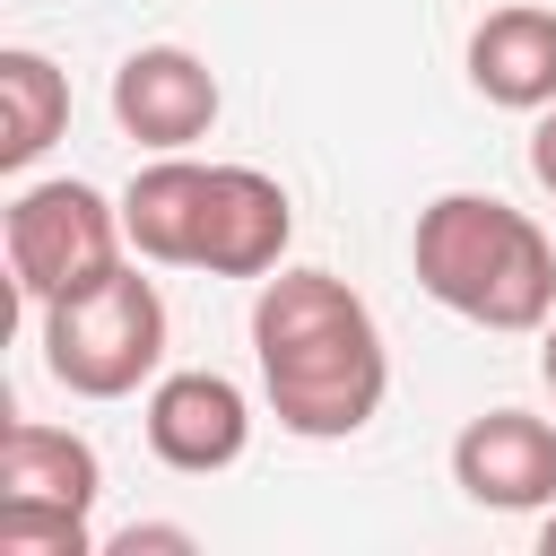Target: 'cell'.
<instances>
[{
	"label": "cell",
	"instance_id": "obj_1",
	"mask_svg": "<svg viewBox=\"0 0 556 556\" xmlns=\"http://www.w3.org/2000/svg\"><path fill=\"white\" fill-rule=\"evenodd\" d=\"M252 356H261V391L269 417L304 443H348L382 417L391 391V348L374 304L330 278V269H278L252 295Z\"/></svg>",
	"mask_w": 556,
	"mask_h": 556
},
{
	"label": "cell",
	"instance_id": "obj_2",
	"mask_svg": "<svg viewBox=\"0 0 556 556\" xmlns=\"http://www.w3.org/2000/svg\"><path fill=\"white\" fill-rule=\"evenodd\" d=\"M122 235L139 261L165 269H208V278H269L287 261L295 208L261 165H200V156H156L122 191Z\"/></svg>",
	"mask_w": 556,
	"mask_h": 556
},
{
	"label": "cell",
	"instance_id": "obj_3",
	"mask_svg": "<svg viewBox=\"0 0 556 556\" xmlns=\"http://www.w3.org/2000/svg\"><path fill=\"white\" fill-rule=\"evenodd\" d=\"M408 269L443 313H460L478 330H547V313H556V243L539 235L530 208H513L495 191L426 200L417 235H408Z\"/></svg>",
	"mask_w": 556,
	"mask_h": 556
},
{
	"label": "cell",
	"instance_id": "obj_4",
	"mask_svg": "<svg viewBox=\"0 0 556 556\" xmlns=\"http://www.w3.org/2000/svg\"><path fill=\"white\" fill-rule=\"evenodd\" d=\"M165 365V295L130 261L61 304H43V374L78 400H130Z\"/></svg>",
	"mask_w": 556,
	"mask_h": 556
},
{
	"label": "cell",
	"instance_id": "obj_5",
	"mask_svg": "<svg viewBox=\"0 0 556 556\" xmlns=\"http://www.w3.org/2000/svg\"><path fill=\"white\" fill-rule=\"evenodd\" d=\"M104 495V460L87 434L9 417L0 434V556H87V513Z\"/></svg>",
	"mask_w": 556,
	"mask_h": 556
},
{
	"label": "cell",
	"instance_id": "obj_6",
	"mask_svg": "<svg viewBox=\"0 0 556 556\" xmlns=\"http://www.w3.org/2000/svg\"><path fill=\"white\" fill-rule=\"evenodd\" d=\"M0 235H9V278H17V295L43 313V304H61V295H78V287H96V278H113L122 269V200H104L96 182H26L17 200H9V217H0Z\"/></svg>",
	"mask_w": 556,
	"mask_h": 556
},
{
	"label": "cell",
	"instance_id": "obj_7",
	"mask_svg": "<svg viewBox=\"0 0 556 556\" xmlns=\"http://www.w3.org/2000/svg\"><path fill=\"white\" fill-rule=\"evenodd\" d=\"M148 452L182 478H217L252 452V400L208 374V365H182V374H156L148 391Z\"/></svg>",
	"mask_w": 556,
	"mask_h": 556
},
{
	"label": "cell",
	"instance_id": "obj_8",
	"mask_svg": "<svg viewBox=\"0 0 556 556\" xmlns=\"http://www.w3.org/2000/svg\"><path fill=\"white\" fill-rule=\"evenodd\" d=\"M452 486L486 513H539L556 504V426L530 408H486L452 434Z\"/></svg>",
	"mask_w": 556,
	"mask_h": 556
},
{
	"label": "cell",
	"instance_id": "obj_9",
	"mask_svg": "<svg viewBox=\"0 0 556 556\" xmlns=\"http://www.w3.org/2000/svg\"><path fill=\"white\" fill-rule=\"evenodd\" d=\"M113 122L139 148L174 156V148H191V139L217 130V70L200 52H182V43H139L113 70Z\"/></svg>",
	"mask_w": 556,
	"mask_h": 556
},
{
	"label": "cell",
	"instance_id": "obj_10",
	"mask_svg": "<svg viewBox=\"0 0 556 556\" xmlns=\"http://www.w3.org/2000/svg\"><path fill=\"white\" fill-rule=\"evenodd\" d=\"M469 87L504 113H547L556 104V9H486L469 26Z\"/></svg>",
	"mask_w": 556,
	"mask_h": 556
},
{
	"label": "cell",
	"instance_id": "obj_11",
	"mask_svg": "<svg viewBox=\"0 0 556 556\" xmlns=\"http://www.w3.org/2000/svg\"><path fill=\"white\" fill-rule=\"evenodd\" d=\"M61 130H70V70H52L43 52L9 43L0 52V165L26 174Z\"/></svg>",
	"mask_w": 556,
	"mask_h": 556
},
{
	"label": "cell",
	"instance_id": "obj_12",
	"mask_svg": "<svg viewBox=\"0 0 556 556\" xmlns=\"http://www.w3.org/2000/svg\"><path fill=\"white\" fill-rule=\"evenodd\" d=\"M104 547H113V556H191L200 539H191L182 521H130V530H113Z\"/></svg>",
	"mask_w": 556,
	"mask_h": 556
},
{
	"label": "cell",
	"instance_id": "obj_13",
	"mask_svg": "<svg viewBox=\"0 0 556 556\" xmlns=\"http://www.w3.org/2000/svg\"><path fill=\"white\" fill-rule=\"evenodd\" d=\"M530 174H539V191H556V104H547L539 130H530Z\"/></svg>",
	"mask_w": 556,
	"mask_h": 556
},
{
	"label": "cell",
	"instance_id": "obj_14",
	"mask_svg": "<svg viewBox=\"0 0 556 556\" xmlns=\"http://www.w3.org/2000/svg\"><path fill=\"white\" fill-rule=\"evenodd\" d=\"M539 382L556 391V313H547V330H539Z\"/></svg>",
	"mask_w": 556,
	"mask_h": 556
},
{
	"label": "cell",
	"instance_id": "obj_15",
	"mask_svg": "<svg viewBox=\"0 0 556 556\" xmlns=\"http://www.w3.org/2000/svg\"><path fill=\"white\" fill-rule=\"evenodd\" d=\"M539 556H556V513H547V521H539Z\"/></svg>",
	"mask_w": 556,
	"mask_h": 556
}]
</instances>
